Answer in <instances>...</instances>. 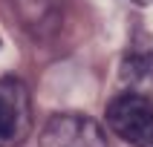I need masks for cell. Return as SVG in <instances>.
Listing matches in <instances>:
<instances>
[{
  "label": "cell",
  "instance_id": "3957f363",
  "mask_svg": "<svg viewBox=\"0 0 153 147\" xmlns=\"http://www.w3.org/2000/svg\"><path fill=\"white\" fill-rule=\"evenodd\" d=\"M41 147H107V136L87 115L58 112L43 124Z\"/></svg>",
  "mask_w": 153,
  "mask_h": 147
},
{
  "label": "cell",
  "instance_id": "6da1fadb",
  "mask_svg": "<svg viewBox=\"0 0 153 147\" xmlns=\"http://www.w3.org/2000/svg\"><path fill=\"white\" fill-rule=\"evenodd\" d=\"M107 124L133 147H153V104L142 92H124L107 107Z\"/></svg>",
  "mask_w": 153,
  "mask_h": 147
},
{
  "label": "cell",
  "instance_id": "7a4b0ae2",
  "mask_svg": "<svg viewBox=\"0 0 153 147\" xmlns=\"http://www.w3.org/2000/svg\"><path fill=\"white\" fill-rule=\"evenodd\" d=\"M32 130V101L20 78H0V147H17Z\"/></svg>",
  "mask_w": 153,
  "mask_h": 147
},
{
  "label": "cell",
  "instance_id": "277c9868",
  "mask_svg": "<svg viewBox=\"0 0 153 147\" xmlns=\"http://www.w3.org/2000/svg\"><path fill=\"white\" fill-rule=\"evenodd\" d=\"M121 81L133 86L130 92H142V89L153 86V41L150 38L133 41V46L124 55V64H121Z\"/></svg>",
  "mask_w": 153,
  "mask_h": 147
},
{
  "label": "cell",
  "instance_id": "5b68a950",
  "mask_svg": "<svg viewBox=\"0 0 153 147\" xmlns=\"http://www.w3.org/2000/svg\"><path fill=\"white\" fill-rule=\"evenodd\" d=\"M130 3H139V6H147V3H153V0H130Z\"/></svg>",
  "mask_w": 153,
  "mask_h": 147
}]
</instances>
